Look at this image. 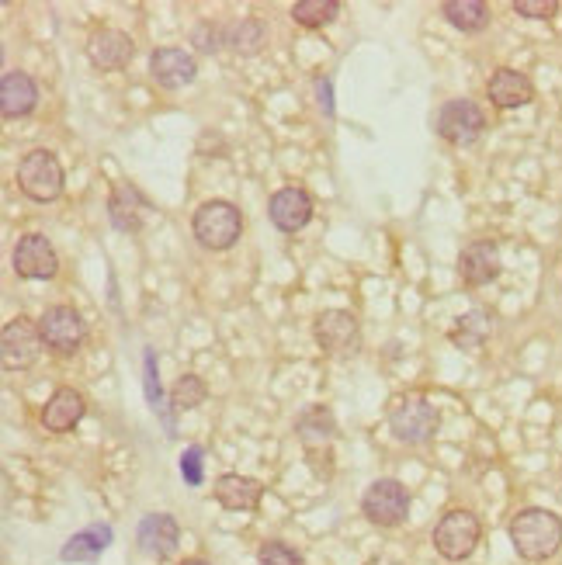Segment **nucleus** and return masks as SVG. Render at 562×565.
<instances>
[{
	"label": "nucleus",
	"instance_id": "nucleus-33",
	"mask_svg": "<svg viewBox=\"0 0 562 565\" xmlns=\"http://www.w3.org/2000/svg\"><path fill=\"white\" fill-rule=\"evenodd\" d=\"M195 42H198V49H202V52H216V49H219V42H223V28L198 25Z\"/></svg>",
	"mask_w": 562,
	"mask_h": 565
},
{
	"label": "nucleus",
	"instance_id": "nucleus-17",
	"mask_svg": "<svg viewBox=\"0 0 562 565\" xmlns=\"http://www.w3.org/2000/svg\"><path fill=\"white\" fill-rule=\"evenodd\" d=\"M35 104H39V87H35V80L28 73L7 70L0 77V111H4V118L32 115Z\"/></svg>",
	"mask_w": 562,
	"mask_h": 565
},
{
	"label": "nucleus",
	"instance_id": "nucleus-10",
	"mask_svg": "<svg viewBox=\"0 0 562 565\" xmlns=\"http://www.w3.org/2000/svg\"><path fill=\"white\" fill-rule=\"evenodd\" d=\"M14 271L18 278L28 281H49L59 271V254L56 247L42 233H28L14 247Z\"/></svg>",
	"mask_w": 562,
	"mask_h": 565
},
{
	"label": "nucleus",
	"instance_id": "nucleus-21",
	"mask_svg": "<svg viewBox=\"0 0 562 565\" xmlns=\"http://www.w3.org/2000/svg\"><path fill=\"white\" fill-rule=\"evenodd\" d=\"M486 94H490V101L497 104V108H521V104L535 98V87H531V80L524 77V73L510 70V66H500L490 77V84H486Z\"/></svg>",
	"mask_w": 562,
	"mask_h": 565
},
{
	"label": "nucleus",
	"instance_id": "nucleus-23",
	"mask_svg": "<svg viewBox=\"0 0 562 565\" xmlns=\"http://www.w3.org/2000/svg\"><path fill=\"white\" fill-rule=\"evenodd\" d=\"M295 430H299L306 451H323V448H330V441H334L337 423L327 406H309V410L295 420Z\"/></svg>",
	"mask_w": 562,
	"mask_h": 565
},
{
	"label": "nucleus",
	"instance_id": "nucleus-5",
	"mask_svg": "<svg viewBox=\"0 0 562 565\" xmlns=\"http://www.w3.org/2000/svg\"><path fill=\"white\" fill-rule=\"evenodd\" d=\"M42 330L39 323H32L28 316H14L4 326V337H0V361L7 371H25L42 358Z\"/></svg>",
	"mask_w": 562,
	"mask_h": 565
},
{
	"label": "nucleus",
	"instance_id": "nucleus-9",
	"mask_svg": "<svg viewBox=\"0 0 562 565\" xmlns=\"http://www.w3.org/2000/svg\"><path fill=\"white\" fill-rule=\"evenodd\" d=\"M39 330L46 347L56 354H77L87 337L84 319H80V312L73 306H49L39 319Z\"/></svg>",
	"mask_w": 562,
	"mask_h": 565
},
{
	"label": "nucleus",
	"instance_id": "nucleus-19",
	"mask_svg": "<svg viewBox=\"0 0 562 565\" xmlns=\"http://www.w3.org/2000/svg\"><path fill=\"white\" fill-rule=\"evenodd\" d=\"M136 538H139V548H143L146 555H153V559H167V555H174L177 541H181V527H177V520L170 514H150V517H143Z\"/></svg>",
	"mask_w": 562,
	"mask_h": 565
},
{
	"label": "nucleus",
	"instance_id": "nucleus-35",
	"mask_svg": "<svg viewBox=\"0 0 562 565\" xmlns=\"http://www.w3.org/2000/svg\"><path fill=\"white\" fill-rule=\"evenodd\" d=\"M365 565H403V562L393 559V555H375V559H368Z\"/></svg>",
	"mask_w": 562,
	"mask_h": 565
},
{
	"label": "nucleus",
	"instance_id": "nucleus-32",
	"mask_svg": "<svg viewBox=\"0 0 562 565\" xmlns=\"http://www.w3.org/2000/svg\"><path fill=\"white\" fill-rule=\"evenodd\" d=\"M514 11L521 14V18L549 21V18H556L559 4L556 0H514Z\"/></svg>",
	"mask_w": 562,
	"mask_h": 565
},
{
	"label": "nucleus",
	"instance_id": "nucleus-16",
	"mask_svg": "<svg viewBox=\"0 0 562 565\" xmlns=\"http://www.w3.org/2000/svg\"><path fill=\"white\" fill-rule=\"evenodd\" d=\"M268 215L281 233H299V229H306L309 219H313V198L302 188H281L275 191V198H271Z\"/></svg>",
	"mask_w": 562,
	"mask_h": 565
},
{
	"label": "nucleus",
	"instance_id": "nucleus-31",
	"mask_svg": "<svg viewBox=\"0 0 562 565\" xmlns=\"http://www.w3.org/2000/svg\"><path fill=\"white\" fill-rule=\"evenodd\" d=\"M202 458H205V451L198 448V444L184 448V455H181V479L188 482V486H202V479H205V472H202Z\"/></svg>",
	"mask_w": 562,
	"mask_h": 565
},
{
	"label": "nucleus",
	"instance_id": "nucleus-30",
	"mask_svg": "<svg viewBox=\"0 0 562 565\" xmlns=\"http://www.w3.org/2000/svg\"><path fill=\"white\" fill-rule=\"evenodd\" d=\"M257 565H306V562H302V555L295 552L292 545H285V541H264V545L257 548Z\"/></svg>",
	"mask_w": 562,
	"mask_h": 565
},
{
	"label": "nucleus",
	"instance_id": "nucleus-20",
	"mask_svg": "<svg viewBox=\"0 0 562 565\" xmlns=\"http://www.w3.org/2000/svg\"><path fill=\"white\" fill-rule=\"evenodd\" d=\"M216 500L226 510H257L264 500V482L250 479V475L226 472L216 479Z\"/></svg>",
	"mask_w": 562,
	"mask_h": 565
},
{
	"label": "nucleus",
	"instance_id": "nucleus-18",
	"mask_svg": "<svg viewBox=\"0 0 562 565\" xmlns=\"http://www.w3.org/2000/svg\"><path fill=\"white\" fill-rule=\"evenodd\" d=\"M87 413V403L77 389H56L49 396V403L42 406V427L53 430V434H66L73 430Z\"/></svg>",
	"mask_w": 562,
	"mask_h": 565
},
{
	"label": "nucleus",
	"instance_id": "nucleus-8",
	"mask_svg": "<svg viewBox=\"0 0 562 565\" xmlns=\"http://www.w3.org/2000/svg\"><path fill=\"white\" fill-rule=\"evenodd\" d=\"M486 129V115L476 101L469 98H455L438 111V136L451 146H469L483 136Z\"/></svg>",
	"mask_w": 562,
	"mask_h": 565
},
{
	"label": "nucleus",
	"instance_id": "nucleus-22",
	"mask_svg": "<svg viewBox=\"0 0 562 565\" xmlns=\"http://www.w3.org/2000/svg\"><path fill=\"white\" fill-rule=\"evenodd\" d=\"M115 541V531L108 524H91L84 527L80 534H73L70 541L63 545L59 559L63 562H98L101 555L108 552V545Z\"/></svg>",
	"mask_w": 562,
	"mask_h": 565
},
{
	"label": "nucleus",
	"instance_id": "nucleus-11",
	"mask_svg": "<svg viewBox=\"0 0 562 565\" xmlns=\"http://www.w3.org/2000/svg\"><path fill=\"white\" fill-rule=\"evenodd\" d=\"M316 344L327 354H347L358 344V316L351 309H327L316 316L313 326Z\"/></svg>",
	"mask_w": 562,
	"mask_h": 565
},
{
	"label": "nucleus",
	"instance_id": "nucleus-26",
	"mask_svg": "<svg viewBox=\"0 0 562 565\" xmlns=\"http://www.w3.org/2000/svg\"><path fill=\"white\" fill-rule=\"evenodd\" d=\"M264 39H268V32L257 18H240L236 25L223 28V46H233L243 56H254L264 46Z\"/></svg>",
	"mask_w": 562,
	"mask_h": 565
},
{
	"label": "nucleus",
	"instance_id": "nucleus-14",
	"mask_svg": "<svg viewBox=\"0 0 562 565\" xmlns=\"http://www.w3.org/2000/svg\"><path fill=\"white\" fill-rule=\"evenodd\" d=\"M153 212V205L146 202V195L136 184H115L112 198H108V219L118 233H139L146 222V215Z\"/></svg>",
	"mask_w": 562,
	"mask_h": 565
},
{
	"label": "nucleus",
	"instance_id": "nucleus-13",
	"mask_svg": "<svg viewBox=\"0 0 562 565\" xmlns=\"http://www.w3.org/2000/svg\"><path fill=\"white\" fill-rule=\"evenodd\" d=\"M150 77L157 80L164 91H177V87H188L198 77V59L191 52L164 46L150 56Z\"/></svg>",
	"mask_w": 562,
	"mask_h": 565
},
{
	"label": "nucleus",
	"instance_id": "nucleus-4",
	"mask_svg": "<svg viewBox=\"0 0 562 565\" xmlns=\"http://www.w3.org/2000/svg\"><path fill=\"white\" fill-rule=\"evenodd\" d=\"M479 534H483V524L472 510H448L434 527V548H438L441 559L462 562L476 552Z\"/></svg>",
	"mask_w": 562,
	"mask_h": 565
},
{
	"label": "nucleus",
	"instance_id": "nucleus-7",
	"mask_svg": "<svg viewBox=\"0 0 562 565\" xmlns=\"http://www.w3.org/2000/svg\"><path fill=\"white\" fill-rule=\"evenodd\" d=\"M389 427H393L396 441L424 444V441H431L434 430H438V410H434L424 396H406V399H399L393 406V413H389Z\"/></svg>",
	"mask_w": 562,
	"mask_h": 565
},
{
	"label": "nucleus",
	"instance_id": "nucleus-1",
	"mask_svg": "<svg viewBox=\"0 0 562 565\" xmlns=\"http://www.w3.org/2000/svg\"><path fill=\"white\" fill-rule=\"evenodd\" d=\"M510 541L514 552L528 562H545L559 552L562 545V520L552 510L528 507L510 520Z\"/></svg>",
	"mask_w": 562,
	"mask_h": 565
},
{
	"label": "nucleus",
	"instance_id": "nucleus-28",
	"mask_svg": "<svg viewBox=\"0 0 562 565\" xmlns=\"http://www.w3.org/2000/svg\"><path fill=\"white\" fill-rule=\"evenodd\" d=\"M205 396H209V389H205L202 378H198V375H181L174 382V389H170V406H174L177 413L195 410V406L205 403Z\"/></svg>",
	"mask_w": 562,
	"mask_h": 565
},
{
	"label": "nucleus",
	"instance_id": "nucleus-15",
	"mask_svg": "<svg viewBox=\"0 0 562 565\" xmlns=\"http://www.w3.org/2000/svg\"><path fill=\"white\" fill-rule=\"evenodd\" d=\"M500 274V250L497 243L490 240H479L469 243L458 257V278H462L465 288H483L490 281H497Z\"/></svg>",
	"mask_w": 562,
	"mask_h": 565
},
{
	"label": "nucleus",
	"instance_id": "nucleus-12",
	"mask_svg": "<svg viewBox=\"0 0 562 565\" xmlns=\"http://www.w3.org/2000/svg\"><path fill=\"white\" fill-rule=\"evenodd\" d=\"M132 56H136V42L125 32H118V28H101V32H94L91 42H87V59H91V66L101 73L122 70V66L132 63Z\"/></svg>",
	"mask_w": 562,
	"mask_h": 565
},
{
	"label": "nucleus",
	"instance_id": "nucleus-34",
	"mask_svg": "<svg viewBox=\"0 0 562 565\" xmlns=\"http://www.w3.org/2000/svg\"><path fill=\"white\" fill-rule=\"evenodd\" d=\"M316 104L323 108V115H334V84H330V77L316 80Z\"/></svg>",
	"mask_w": 562,
	"mask_h": 565
},
{
	"label": "nucleus",
	"instance_id": "nucleus-27",
	"mask_svg": "<svg viewBox=\"0 0 562 565\" xmlns=\"http://www.w3.org/2000/svg\"><path fill=\"white\" fill-rule=\"evenodd\" d=\"M337 14H340L337 0H299V4H292V18L295 25L302 28H323L330 25Z\"/></svg>",
	"mask_w": 562,
	"mask_h": 565
},
{
	"label": "nucleus",
	"instance_id": "nucleus-2",
	"mask_svg": "<svg viewBox=\"0 0 562 565\" xmlns=\"http://www.w3.org/2000/svg\"><path fill=\"white\" fill-rule=\"evenodd\" d=\"M191 229H195V240L202 243L205 250H229L243 233V215L233 202L212 198V202H205L195 212Z\"/></svg>",
	"mask_w": 562,
	"mask_h": 565
},
{
	"label": "nucleus",
	"instance_id": "nucleus-6",
	"mask_svg": "<svg viewBox=\"0 0 562 565\" xmlns=\"http://www.w3.org/2000/svg\"><path fill=\"white\" fill-rule=\"evenodd\" d=\"M361 514L379 527H399L406 520V514H410V493H406L403 482L379 479L361 496Z\"/></svg>",
	"mask_w": 562,
	"mask_h": 565
},
{
	"label": "nucleus",
	"instance_id": "nucleus-3",
	"mask_svg": "<svg viewBox=\"0 0 562 565\" xmlns=\"http://www.w3.org/2000/svg\"><path fill=\"white\" fill-rule=\"evenodd\" d=\"M21 195H28L32 202H56L63 195V167H59L56 153L49 150H32L18 160L14 170Z\"/></svg>",
	"mask_w": 562,
	"mask_h": 565
},
{
	"label": "nucleus",
	"instance_id": "nucleus-29",
	"mask_svg": "<svg viewBox=\"0 0 562 565\" xmlns=\"http://www.w3.org/2000/svg\"><path fill=\"white\" fill-rule=\"evenodd\" d=\"M143 389H146V399H150L153 413L164 416V396H160V368H157V351L146 347L143 354Z\"/></svg>",
	"mask_w": 562,
	"mask_h": 565
},
{
	"label": "nucleus",
	"instance_id": "nucleus-36",
	"mask_svg": "<svg viewBox=\"0 0 562 565\" xmlns=\"http://www.w3.org/2000/svg\"><path fill=\"white\" fill-rule=\"evenodd\" d=\"M181 565H212V562H205V559H184Z\"/></svg>",
	"mask_w": 562,
	"mask_h": 565
},
{
	"label": "nucleus",
	"instance_id": "nucleus-25",
	"mask_svg": "<svg viewBox=\"0 0 562 565\" xmlns=\"http://www.w3.org/2000/svg\"><path fill=\"white\" fill-rule=\"evenodd\" d=\"M441 14L448 18V25H455L465 35H476L490 25V7L483 0H445Z\"/></svg>",
	"mask_w": 562,
	"mask_h": 565
},
{
	"label": "nucleus",
	"instance_id": "nucleus-24",
	"mask_svg": "<svg viewBox=\"0 0 562 565\" xmlns=\"http://www.w3.org/2000/svg\"><path fill=\"white\" fill-rule=\"evenodd\" d=\"M493 330V319L486 309H472L465 312V316L455 319V326H451V344H458L462 351H476V347L486 344V337H490Z\"/></svg>",
	"mask_w": 562,
	"mask_h": 565
}]
</instances>
